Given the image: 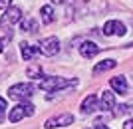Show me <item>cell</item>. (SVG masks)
I'll return each instance as SVG.
<instances>
[{"label":"cell","mask_w":133,"mask_h":129,"mask_svg":"<svg viewBox=\"0 0 133 129\" xmlns=\"http://www.w3.org/2000/svg\"><path fill=\"white\" fill-rule=\"evenodd\" d=\"M40 50H42V54L48 58L56 56L58 52H60V40L54 38V36H50V38L42 40V44H40Z\"/></svg>","instance_id":"8992f818"},{"label":"cell","mask_w":133,"mask_h":129,"mask_svg":"<svg viewBox=\"0 0 133 129\" xmlns=\"http://www.w3.org/2000/svg\"><path fill=\"white\" fill-rule=\"evenodd\" d=\"M6 119V101L4 97H0V123Z\"/></svg>","instance_id":"e0dca14e"},{"label":"cell","mask_w":133,"mask_h":129,"mask_svg":"<svg viewBox=\"0 0 133 129\" xmlns=\"http://www.w3.org/2000/svg\"><path fill=\"white\" fill-rule=\"evenodd\" d=\"M117 66V62L115 60H103V62H99L97 66L94 67V76H97V73H101V72H109V70H113V67Z\"/></svg>","instance_id":"4fadbf2b"},{"label":"cell","mask_w":133,"mask_h":129,"mask_svg":"<svg viewBox=\"0 0 133 129\" xmlns=\"http://www.w3.org/2000/svg\"><path fill=\"white\" fill-rule=\"evenodd\" d=\"M123 129H133V119H127V121L123 123Z\"/></svg>","instance_id":"44dd1931"},{"label":"cell","mask_w":133,"mask_h":129,"mask_svg":"<svg viewBox=\"0 0 133 129\" xmlns=\"http://www.w3.org/2000/svg\"><path fill=\"white\" fill-rule=\"evenodd\" d=\"M125 32H127V30H125V24L119 22V20H109V22H105V26H103V34H105V36H123Z\"/></svg>","instance_id":"52a82bcc"},{"label":"cell","mask_w":133,"mask_h":129,"mask_svg":"<svg viewBox=\"0 0 133 129\" xmlns=\"http://www.w3.org/2000/svg\"><path fill=\"white\" fill-rule=\"evenodd\" d=\"M34 109H36V107H34L32 103L20 101L16 107H12V109H10L8 119H10V123H18V121H20V119H24V117H32V115H34Z\"/></svg>","instance_id":"3957f363"},{"label":"cell","mask_w":133,"mask_h":129,"mask_svg":"<svg viewBox=\"0 0 133 129\" xmlns=\"http://www.w3.org/2000/svg\"><path fill=\"white\" fill-rule=\"evenodd\" d=\"M32 91H34L32 84H16L8 90V97L16 101H26L32 97Z\"/></svg>","instance_id":"277c9868"},{"label":"cell","mask_w":133,"mask_h":129,"mask_svg":"<svg viewBox=\"0 0 133 129\" xmlns=\"http://www.w3.org/2000/svg\"><path fill=\"white\" fill-rule=\"evenodd\" d=\"M94 129H109V127H105V125H101V123H95Z\"/></svg>","instance_id":"7402d4cb"},{"label":"cell","mask_w":133,"mask_h":129,"mask_svg":"<svg viewBox=\"0 0 133 129\" xmlns=\"http://www.w3.org/2000/svg\"><path fill=\"white\" fill-rule=\"evenodd\" d=\"M131 111V107L129 105H119L117 107V111H115V115H125V113H129Z\"/></svg>","instance_id":"ac0fdd59"},{"label":"cell","mask_w":133,"mask_h":129,"mask_svg":"<svg viewBox=\"0 0 133 129\" xmlns=\"http://www.w3.org/2000/svg\"><path fill=\"white\" fill-rule=\"evenodd\" d=\"M40 14H42V22H44V24H52V22H54V18H56L52 6H42Z\"/></svg>","instance_id":"9a60e30c"},{"label":"cell","mask_w":133,"mask_h":129,"mask_svg":"<svg viewBox=\"0 0 133 129\" xmlns=\"http://www.w3.org/2000/svg\"><path fill=\"white\" fill-rule=\"evenodd\" d=\"M10 4H12V0H0V10H6Z\"/></svg>","instance_id":"ffe728a7"},{"label":"cell","mask_w":133,"mask_h":129,"mask_svg":"<svg viewBox=\"0 0 133 129\" xmlns=\"http://www.w3.org/2000/svg\"><path fill=\"white\" fill-rule=\"evenodd\" d=\"M20 28H22V32L36 34V30H38V22H36V20H32V18H26V20H22Z\"/></svg>","instance_id":"5bb4252c"},{"label":"cell","mask_w":133,"mask_h":129,"mask_svg":"<svg viewBox=\"0 0 133 129\" xmlns=\"http://www.w3.org/2000/svg\"><path fill=\"white\" fill-rule=\"evenodd\" d=\"M74 123V115L72 113H62V115H54L46 121L44 127L46 129H56V127H66V125H72Z\"/></svg>","instance_id":"5b68a950"},{"label":"cell","mask_w":133,"mask_h":129,"mask_svg":"<svg viewBox=\"0 0 133 129\" xmlns=\"http://www.w3.org/2000/svg\"><path fill=\"white\" fill-rule=\"evenodd\" d=\"M115 107V97H113V91H103L99 97V109L101 111H111Z\"/></svg>","instance_id":"7c38bea8"},{"label":"cell","mask_w":133,"mask_h":129,"mask_svg":"<svg viewBox=\"0 0 133 129\" xmlns=\"http://www.w3.org/2000/svg\"><path fill=\"white\" fill-rule=\"evenodd\" d=\"M99 109V99H97V96H94V93H89L85 99L82 101V111L83 113H94Z\"/></svg>","instance_id":"30bf717a"},{"label":"cell","mask_w":133,"mask_h":129,"mask_svg":"<svg viewBox=\"0 0 133 129\" xmlns=\"http://www.w3.org/2000/svg\"><path fill=\"white\" fill-rule=\"evenodd\" d=\"M109 85H111V90L117 91V93H127V91H129V84H127V79L123 78V76H115V78H111Z\"/></svg>","instance_id":"8fae6325"},{"label":"cell","mask_w":133,"mask_h":129,"mask_svg":"<svg viewBox=\"0 0 133 129\" xmlns=\"http://www.w3.org/2000/svg\"><path fill=\"white\" fill-rule=\"evenodd\" d=\"M26 76L28 78H44V76H42V66H40V64H32V66L26 70Z\"/></svg>","instance_id":"2e32d148"},{"label":"cell","mask_w":133,"mask_h":129,"mask_svg":"<svg viewBox=\"0 0 133 129\" xmlns=\"http://www.w3.org/2000/svg\"><path fill=\"white\" fill-rule=\"evenodd\" d=\"M78 85V79L72 78H56V76H50V78H44L42 82H40V90L48 91V93H54V91L58 90H66V87H76Z\"/></svg>","instance_id":"6da1fadb"},{"label":"cell","mask_w":133,"mask_h":129,"mask_svg":"<svg viewBox=\"0 0 133 129\" xmlns=\"http://www.w3.org/2000/svg\"><path fill=\"white\" fill-rule=\"evenodd\" d=\"M79 54H82L83 58H94V56L99 54V46L95 44V42L85 40V42H82V46H79Z\"/></svg>","instance_id":"9c48e42d"},{"label":"cell","mask_w":133,"mask_h":129,"mask_svg":"<svg viewBox=\"0 0 133 129\" xmlns=\"http://www.w3.org/2000/svg\"><path fill=\"white\" fill-rule=\"evenodd\" d=\"M22 20V10L18 8V6H8L4 10V14H2V18H0V30H4V32H8L12 36V26L16 22H20Z\"/></svg>","instance_id":"7a4b0ae2"},{"label":"cell","mask_w":133,"mask_h":129,"mask_svg":"<svg viewBox=\"0 0 133 129\" xmlns=\"http://www.w3.org/2000/svg\"><path fill=\"white\" fill-rule=\"evenodd\" d=\"M10 38H12L10 34H8L6 38H0V52H4V50H6V44H8V40H10Z\"/></svg>","instance_id":"d6986e66"},{"label":"cell","mask_w":133,"mask_h":129,"mask_svg":"<svg viewBox=\"0 0 133 129\" xmlns=\"http://www.w3.org/2000/svg\"><path fill=\"white\" fill-rule=\"evenodd\" d=\"M20 54H22V58L26 62H30L34 58H38L40 54H42V50H40V46H32V44L22 42V44H20Z\"/></svg>","instance_id":"ba28073f"}]
</instances>
